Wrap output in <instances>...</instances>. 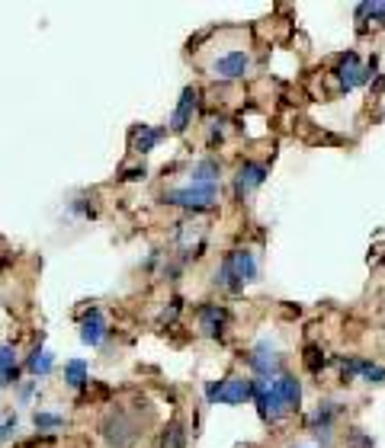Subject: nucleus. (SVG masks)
Instances as JSON below:
<instances>
[{
  "label": "nucleus",
  "instance_id": "18",
  "mask_svg": "<svg viewBox=\"0 0 385 448\" xmlns=\"http://www.w3.org/2000/svg\"><path fill=\"white\" fill-rule=\"evenodd\" d=\"M161 448H186V429L183 423H167L161 432Z\"/></svg>",
  "mask_w": 385,
  "mask_h": 448
},
{
  "label": "nucleus",
  "instance_id": "5",
  "mask_svg": "<svg viewBox=\"0 0 385 448\" xmlns=\"http://www.w3.org/2000/svg\"><path fill=\"white\" fill-rule=\"evenodd\" d=\"M270 394L276 397V404H280L283 410H299L302 404V385L295 381V375H280V378L273 381V387H270Z\"/></svg>",
  "mask_w": 385,
  "mask_h": 448
},
{
  "label": "nucleus",
  "instance_id": "28",
  "mask_svg": "<svg viewBox=\"0 0 385 448\" xmlns=\"http://www.w3.org/2000/svg\"><path fill=\"white\" fill-rule=\"evenodd\" d=\"M7 262H10V256H0V266H7Z\"/></svg>",
  "mask_w": 385,
  "mask_h": 448
},
{
  "label": "nucleus",
  "instance_id": "16",
  "mask_svg": "<svg viewBox=\"0 0 385 448\" xmlns=\"http://www.w3.org/2000/svg\"><path fill=\"white\" fill-rule=\"evenodd\" d=\"M90 381V368H87L84 358H71L68 365H64V385L71 387V391H81V387Z\"/></svg>",
  "mask_w": 385,
  "mask_h": 448
},
{
  "label": "nucleus",
  "instance_id": "19",
  "mask_svg": "<svg viewBox=\"0 0 385 448\" xmlns=\"http://www.w3.org/2000/svg\"><path fill=\"white\" fill-rule=\"evenodd\" d=\"M52 365H55V358H52L49 352H42V346H35L32 356L26 358V368H29L32 375H49Z\"/></svg>",
  "mask_w": 385,
  "mask_h": 448
},
{
  "label": "nucleus",
  "instance_id": "1",
  "mask_svg": "<svg viewBox=\"0 0 385 448\" xmlns=\"http://www.w3.org/2000/svg\"><path fill=\"white\" fill-rule=\"evenodd\" d=\"M254 279H257V256L251 250H231L215 272V282L231 291H241Z\"/></svg>",
  "mask_w": 385,
  "mask_h": 448
},
{
  "label": "nucleus",
  "instance_id": "25",
  "mask_svg": "<svg viewBox=\"0 0 385 448\" xmlns=\"http://www.w3.org/2000/svg\"><path fill=\"white\" fill-rule=\"evenodd\" d=\"M353 445H357V448H372V439H366L363 432H353Z\"/></svg>",
  "mask_w": 385,
  "mask_h": 448
},
{
  "label": "nucleus",
  "instance_id": "27",
  "mask_svg": "<svg viewBox=\"0 0 385 448\" xmlns=\"http://www.w3.org/2000/svg\"><path fill=\"white\" fill-rule=\"evenodd\" d=\"M215 138H222V122H212V128H209V141H215Z\"/></svg>",
  "mask_w": 385,
  "mask_h": 448
},
{
  "label": "nucleus",
  "instance_id": "21",
  "mask_svg": "<svg viewBox=\"0 0 385 448\" xmlns=\"http://www.w3.org/2000/svg\"><path fill=\"white\" fill-rule=\"evenodd\" d=\"M302 362H305V368L312 375H318L324 368V352L318 349V346H305V358H302Z\"/></svg>",
  "mask_w": 385,
  "mask_h": 448
},
{
  "label": "nucleus",
  "instance_id": "17",
  "mask_svg": "<svg viewBox=\"0 0 385 448\" xmlns=\"http://www.w3.org/2000/svg\"><path fill=\"white\" fill-rule=\"evenodd\" d=\"M0 378L7 385H16L20 378V368H16V349L13 346H0Z\"/></svg>",
  "mask_w": 385,
  "mask_h": 448
},
{
  "label": "nucleus",
  "instance_id": "11",
  "mask_svg": "<svg viewBox=\"0 0 385 448\" xmlns=\"http://www.w3.org/2000/svg\"><path fill=\"white\" fill-rule=\"evenodd\" d=\"M343 375H363L369 385H382L385 381V368L369 362V358H340Z\"/></svg>",
  "mask_w": 385,
  "mask_h": 448
},
{
  "label": "nucleus",
  "instance_id": "24",
  "mask_svg": "<svg viewBox=\"0 0 385 448\" xmlns=\"http://www.w3.org/2000/svg\"><path fill=\"white\" fill-rule=\"evenodd\" d=\"M13 432H16V416H7V420L0 423V442H7Z\"/></svg>",
  "mask_w": 385,
  "mask_h": 448
},
{
  "label": "nucleus",
  "instance_id": "14",
  "mask_svg": "<svg viewBox=\"0 0 385 448\" xmlns=\"http://www.w3.org/2000/svg\"><path fill=\"white\" fill-rule=\"evenodd\" d=\"M251 368L257 375H273L276 372V346L273 343H257V349H254V356H251Z\"/></svg>",
  "mask_w": 385,
  "mask_h": 448
},
{
  "label": "nucleus",
  "instance_id": "2",
  "mask_svg": "<svg viewBox=\"0 0 385 448\" xmlns=\"http://www.w3.org/2000/svg\"><path fill=\"white\" fill-rule=\"evenodd\" d=\"M218 199V183H189V186H180V189H170L164 195L167 205H180V208H189V212H206L212 208Z\"/></svg>",
  "mask_w": 385,
  "mask_h": 448
},
{
  "label": "nucleus",
  "instance_id": "10",
  "mask_svg": "<svg viewBox=\"0 0 385 448\" xmlns=\"http://www.w3.org/2000/svg\"><path fill=\"white\" fill-rule=\"evenodd\" d=\"M247 68H251L247 52H228V55H222L215 61V74L225 77V80H238V77H244Z\"/></svg>",
  "mask_w": 385,
  "mask_h": 448
},
{
  "label": "nucleus",
  "instance_id": "6",
  "mask_svg": "<svg viewBox=\"0 0 385 448\" xmlns=\"http://www.w3.org/2000/svg\"><path fill=\"white\" fill-rule=\"evenodd\" d=\"M369 71H372V68H363V64H360V58L350 52V55H343L340 64H337V80H340L343 90L363 87V83L369 80Z\"/></svg>",
  "mask_w": 385,
  "mask_h": 448
},
{
  "label": "nucleus",
  "instance_id": "8",
  "mask_svg": "<svg viewBox=\"0 0 385 448\" xmlns=\"http://www.w3.org/2000/svg\"><path fill=\"white\" fill-rule=\"evenodd\" d=\"M199 109V90L196 87H186L180 93V103H177L174 116H170V128L174 131H186V125L193 122V112Z\"/></svg>",
  "mask_w": 385,
  "mask_h": 448
},
{
  "label": "nucleus",
  "instance_id": "7",
  "mask_svg": "<svg viewBox=\"0 0 385 448\" xmlns=\"http://www.w3.org/2000/svg\"><path fill=\"white\" fill-rule=\"evenodd\" d=\"M266 179V167L257 164V160H244V164L238 167V176H235V193L244 199V195H251L257 186H263Z\"/></svg>",
  "mask_w": 385,
  "mask_h": 448
},
{
  "label": "nucleus",
  "instance_id": "15",
  "mask_svg": "<svg viewBox=\"0 0 385 448\" xmlns=\"http://www.w3.org/2000/svg\"><path fill=\"white\" fill-rule=\"evenodd\" d=\"M164 135H167L164 128H148V125H138V128L132 131V147L138 154H148V151H154V145H158Z\"/></svg>",
  "mask_w": 385,
  "mask_h": 448
},
{
  "label": "nucleus",
  "instance_id": "26",
  "mask_svg": "<svg viewBox=\"0 0 385 448\" xmlns=\"http://www.w3.org/2000/svg\"><path fill=\"white\" fill-rule=\"evenodd\" d=\"M145 176H148L145 167H135V170H126V179H145Z\"/></svg>",
  "mask_w": 385,
  "mask_h": 448
},
{
  "label": "nucleus",
  "instance_id": "23",
  "mask_svg": "<svg viewBox=\"0 0 385 448\" xmlns=\"http://www.w3.org/2000/svg\"><path fill=\"white\" fill-rule=\"evenodd\" d=\"M366 16H369V20H385V4H360V7H357V20L363 23Z\"/></svg>",
  "mask_w": 385,
  "mask_h": 448
},
{
  "label": "nucleus",
  "instance_id": "13",
  "mask_svg": "<svg viewBox=\"0 0 385 448\" xmlns=\"http://www.w3.org/2000/svg\"><path fill=\"white\" fill-rule=\"evenodd\" d=\"M225 324H228V310L218 308V304H203L199 308V327H203L206 337H222Z\"/></svg>",
  "mask_w": 385,
  "mask_h": 448
},
{
  "label": "nucleus",
  "instance_id": "22",
  "mask_svg": "<svg viewBox=\"0 0 385 448\" xmlns=\"http://www.w3.org/2000/svg\"><path fill=\"white\" fill-rule=\"evenodd\" d=\"M32 423H35V429H61L64 426V416L61 413H35L32 416Z\"/></svg>",
  "mask_w": 385,
  "mask_h": 448
},
{
  "label": "nucleus",
  "instance_id": "9",
  "mask_svg": "<svg viewBox=\"0 0 385 448\" xmlns=\"http://www.w3.org/2000/svg\"><path fill=\"white\" fill-rule=\"evenodd\" d=\"M337 413H340V407L331 404V400H324L321 407L315 410V416H312V432H315V439L321 442V445H331V432H334Z\"/></svg>",
  "mask_w": 385,
  "mask_h": 448
},
{
  "label": "nucleus",
  "instance_id": "4",
  "mask_svg": "<svg viewBox=\"0 0 385 448\" xmlns=\"http://www.w3.org/2000/svg\"><path fill=\"white\" fill-rule=\"evenodd\" d=\"M103 435H106V442H109V448H132L135 439H138V426H135L122 410H116V413L106 416Z\"/></svg>",
  "mask_w": 385,
  "mask_h": 448
},
{
  "label": "nucleus",
  "instance_id": "20",
  "mask_svg": "<svg viewBox=\"0 0 385 448\" xmlns=\"http://www.w3.org/2000/svg\"><path fill=\"white\" fill-rule=\"evenodd\" d=\"M193 183H218V160H203V164H196Z\"/></svg>",
  "mask_w": 385,
  "mask_h": 448
},
{
  "label": "nucleus",
  "instance_id": "12",
  "mask_svg": "<svg viewBox=\"0 0 385 448\" xmlns=\"http://www.w3.org/2000/svg\"><path fill=\"white\" fill-rule=\"evenodd\" d=\"M106 337V320H103V310L100 308H90L84 314V320H81V339H84L87 346H100Z\"/></svg>",
  "mask_w": 385,
  "mask_h": 448
},
{
  "label": "nucleus",
  "instance_id": "3",
  "mask_svg": "<svg viewBox=\"0 0 385 448\" xmlns=\"http://www.w3.org/2000/svg\"><path fill=\"white\" fill-rule=\"evenodd\" d=\"M206 400H209V404H244V400H251V381L247 378L212 381V385L206 387Z\"/></svg>",
  "mask_w": 385,
  "mask_h": 448
}]
</instances>
